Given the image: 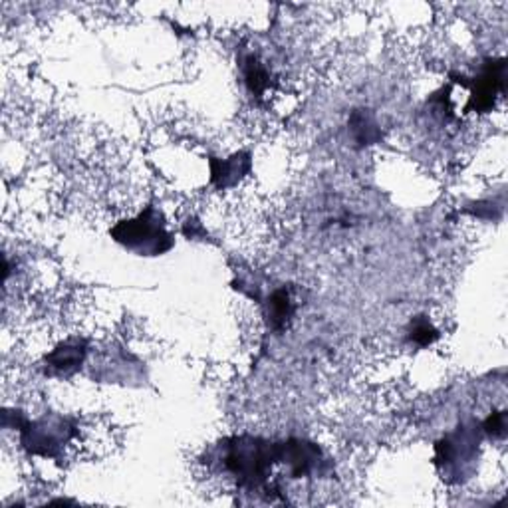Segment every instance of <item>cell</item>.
Masks as SVG:
<instances>
[{"instance_id":"obj_7","label":"cell","mask_w":508,"mask_h":508,"mask_svg":"<svg viewBox=\"0 0 508 508\" xmlns=\"http://www.w3.org/2000/svg\"><path fill=\"white\" fill-rule=\"evenodd\" d=\"M268 312H271V322L274 328H282L294 312L292 298L286 291H276L271 296V304H268Z\"/></svg>"},{"instance_id":"obj_2","label":"cell","mask_w":508,"mask_h":508,"mask_svg":"<svg viewBox=\"0 0 508 508\" xmlns=\"http://www.w3.org/2000/svg\"><path fill=\"white\" fill-rule=\"evenodd\" d=\"M112 236L115 243L139 256H159L173 246V236L155 207H145V211L137 217L117 223L112 228Z\"/></svg>"},{"instance_id":"obj_9","label":"cell","mask_w":508,"mask_h":508,"mask_svg":"<svg viewBox=\"0 0 508 508\" xmlns=\"http://www.w3.org/2000/svg\"><path fill=\"white\" fill-rule=\"evenodd\" d=\"M245 78H246L248 89H251V92L256 94V96H261L264 89L268 88V72L263 68V64L258 62V60L253 58V56L246 60Z\"/></svg>"},{"instance_id":"obj_8","label":"cell","mask_w":508,"mask_h":508,"mask_svg":"<svg viewBox=\"0 0 508 508\" xmlns=\"http://www.w3.org/2000/svg\"><path fill=\"white\" fill-rule=\"evenodd\" d=\"M352 132L357 142L364 145H370L380 139V129H377L374 119L364 112H356L352 115Z\"/></svg>"},{"instance_id":"obj_10","label":"cell","mask_w":508,"mask_h":508,"mask_svg":"<svg viewBox=\"0 0 508 508\" xmlns=\"http://www.w3.org/2000/svg\"><path fill=\"white\" fill-rule=\"evenodd\" d=\"M437 330L435 328L429 324V322H417L413 326V332H411V340H415L417 344H421V346H427V344H431L437 340Z\"/></svg>"},{"instance_id":"obj_4","label":"cell","mask_w":508,"mask_h":508,"mask_svg":"<svg viewBox=\"0 0 508 508\" xmlns=\"http://www.w3.org/2000/svg\"><path fill=\"white\" fill-rule=\"evenodd\" d=\"M504 88V60L493 62L485 68V72L479 76L475 82L473 94H471V104L469 107L476 109V112H486L494 106V97Z\"/></svg>"},{"instance_id":"obj_3","label":"cell","mask_w":508,"mask_h":508,"mask_svg":"<svg viewBox=\"0 0 508 508\" xmlns=\"http://www.w3.org/2000/svg\"><path fill=\"white\" fill-rule=\"evenodd\" d=\"M72 423L68 417L46 415L42 420L26 423L23 429V447L32 455L56 457L60 449L72 439Z\"/></svg>"},{"instance_id":"obj_5","label":"cell","mask_w":508,"mask_h":508,"mask_svg":"<svg viewBox=\"0 0 508 508\" xmlns=\"http://www.w3.org/2000/svg\"><path fill=\"white\" fill-rule=\"evenodd\" d=\"M84 357H86V344L82 340H68L64 344H60L52 354L46 356V364L48 370L52 374L69 375L79 370V365L84 364Z\"/></svg>"},{"instance_id":"obj_6","label":"cell","mask_w":508,"mask_h":508,"mask_svg":"<svg viewBox=\"0 0 508 508\" xmlns=\"http://www.w3.org/2000/svg\"><path fill=\"white\" fill-rule=\"evenodd\" d=\"M248 171H251V155L248 153H236L223 162H217V159L211 162V179L221 189L236 185Z\"/></svg>"},{"instance_id":"obj_1","label":"cell","mask_w":508,"mask_h":508,"mask_svg":"<svg viewBox=\"0 0 508 508\" xmlns=\"http://www.w3.org/2000/svg\"><path fill=\"white\" fill-rule=\"evenodd\" d=\"M278 461L276 445L256 437H235L225 445L223 465L241 486L258 489L268 479V471Z\"/></svg>"},{"instance_id":"obj_11","label":"cell","mask_w":508,"mask_h":508,"mask_svg":"<svg viewBox=\"0 0 508 508\" xmlns=\"http://www.w3.org/2000/svg\"><path fill=\"white\" fill-rule=\"evenodd\" d=\"M485 431L494 437H503L504 435V413L503 411L493 413L489 420L485 421Z\"/></svg>"}]
</instances>
